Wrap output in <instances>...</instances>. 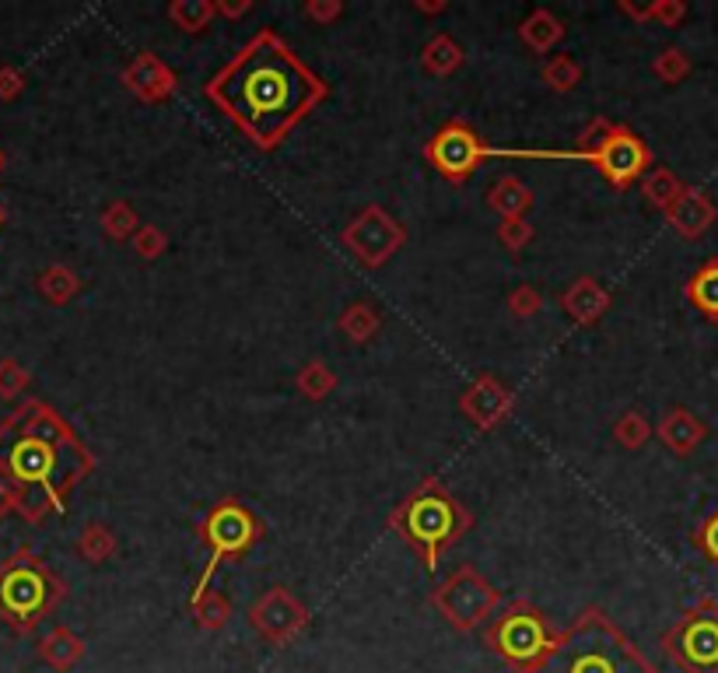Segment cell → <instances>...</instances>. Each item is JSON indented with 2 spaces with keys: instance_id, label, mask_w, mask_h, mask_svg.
<instances>
[{
  "instance_id": "cell-1",
  "label": "cell",
  "mask_w": 718,
  "mask_h": 673,
  "mask_svg": "<svg viewBox=\"0 0 718 673\" xmlns=\"http://www.w3.org/2000/svg\"><path fill=\"white\" fill-rule=\"evenodd\" d=\"M204 95L249 145L274 151L319 102L330 99V84L274 28H260L218 75L207 78Z\"/></svg>"
},
{
  "instance_id": "cell-2",
  "label": "cell",
  "mask_w": 718,
  "mask_h": 673,
  "mask_svg": "<svg viewBox=\"0 0 718 673\" xmlns=\"http://www.w3.org/2000/svg\"><path fill=\"white\" fill-rule=\"evenodd\" d=\"M99 467L70 421L39 397H29L0 421V477L18 494V512L39 526L64 516L70 491Z\"/></svg>"
},
{
  "instance_id": "cell-3",
  "label": "cell",
  "mask_w": 718,
  "mask_h": 673,
  "mask_svg": "<svg viewBox=\"0 0 718 673\" xmlns=\"http://www.w3.org/2000/svg\"><path fill=\"white\" fill-rule=\"evenodd\" d=\"M536 673H659L656 663L609 621L603 607H585L547 652Z\"/></svg>"
},
{
  "instance_id": "cell-4",
  "label": "cell",
  "mask_w": 718,
  "mask_h": 673,
  "mask_svg": "<svg viewBox=\"0 0 718 673\" xmlns=\"http://www.w3.org/2000/svg\"><path fill=\"white\" fill-rule=\"evenodd\" d=\"M474 523H477L474 512L466 509L438 477H424V481L389 512V529L424 561L428 572L438 569L442 555L470 534Z\"/></svg>"
},
{
  "instance_id": "cell-5",
  "label": "cell",
  "mask_w": 718,
  "mask_h": 673,
  "mask_svg": "<svg viewBox=\"0 0 718 673\" xmlns=\"http://www.w3.org/2000/svg\"><path fill=\"white\" fill-rule=\"evenodd\" d=\"M491 158H558V162H589L600 169V175L614 190H631L638 180H645V172L652 169V148L645 145L631 127L609 123L606 116H592L571 151L491 148Z\"/></svg>"
},
{
  "instance_id": "cell-6",
  "label": "cell",
  "mask_w": 718,
  "mask_h": 673,
  "mask_svg": "<svg viewBox=\"0 0 718 673\" xmlns=\"http://www.w3.org/2000/svg\"><path fill=\"white\" fill-rule=\"evenodd\" d=\"M70 586L32 547H18L0 561V621L14 635H32L67 600Z\"/></svg>"
},
{
  "instance_id": "cell-7",
  "label": "cell",
  "mask_w": 718,
  "mask_h": 673,
  "mask_svg": "<svg viewBox=\"0 0 718 673\" xmlns=\"http://www.w3.org/2000/svg\"><path fill=\"white\" fill-rule=\"evenodd\" d=\"M554 642H558V628L526 596L509 600L483 625V646L512 673H536L547 660V652L554 649Z\"/></svg>"
},
{
  "instance_id": "cell-8",
  "label": "cell",
  "mask_w": 718,
  "mask_h": 673,
  "mask_svg": "<svg viewBox=\"0 0 718 673\" xmlns=\"http://www.w3.org/2000/svg\"><path fill=\"white\" fill-rule=\"evenodd\" d=\"M266 537V526L242 499H221L207 509V516L196 523V540L207 547V564L196 579L193 593L210 590V579L225 561H242Z\"/></svg>"
},
{
  "instance_id": "cell-9",
  "label": "cell",
  "mask_w": 718,
  "mask_h": 673,
  "mask_svg": "<svg viewBox=\"0 0 718 673\" xmlns=\"http://www.w3.org/2000/svg\"><path fill=\"white\" fill-rule=\"evenodd\" d=\"M431 607H435L445 625L456 631H474L491 621V614L501 607V593L483 579L474 564H459V569L431 590Z\"/></svg>"
},
{
  "instance_id": "cell-10",
  "label": "cell",
  "mask_w": 718,
  "mask_h": 673,
  "mask_svg": "<svg viewBox=\"0 0 718 673\" xmlns=\"http://www.w3.org/2000/svg\"><path fill=\"white\" fill-rule=\"evenodd\" d=\"M662 649L684 673H718V604L702 596L662 635Z\"/></svg>"
},
{
  "instance_id": "cell-11",
  "label": "cell",
  "mask_w": 718,
  "mask_h": 673,
  "mask_svg": "<svg viewBox=\"0 0 718 673\" xmlns=\"http://www.w3.org/2000/svg\"><path fill=\"white\" fill-rule=\"evenodd\" d=\"M488 158L491 145H483L480 134L463 116L445 119L435 137L424 140V162L453 186H463Z\"/></svg>"
},
{
  "instance_id": "cell-12",
  "label": "cell",
  "mask_w": 718,
  "mask_h": 673,
  "mask_svg": "<svg viewBox=\"0 0 718 673\" xmlns=\"http://www.w3.org/2000/svg\"><path fill=\"white\" fill-rule=\"evenodd\" d=\"M340 242H344V250L357 263H365V267L375 271V267H386V263L407 246V228L400 218H392L386 207L368 204L362 215L344 225Z\"/></svg>"
},
{
  "instance_id": "cell-13",
  "label": "cell",
  "mask_w": 718,
  "mask_h": 673,
  "mask_svg": "<svg viewBox=\"0 0 718 673\" xmlns=\"http://www.w3.org/2000/svg\"><path fill=\"white\" fill-rule=\"evenodd\" d=\"M249 625H253V631L263 642L287 649L295 639H301L305 628H309V607H305L287 586H271L253 600V607H249Z\"/></svg>"
},
{
  "instance_id": "cell-14",
  "label": "cell",
  "mask_w": 718,
  "mask_h": 673,
  "mask_svg": "<svg viewBox=\"0 0 718 673\" xmlns=\"http://www.w3.org/2000/svg\"><path fill=\"white\" fill-rule=\"evenodd\" d=\"M515 411V393L512 389L494 379V376H477L470 386L459 393V414L474 424L477 432H494L498 424H505Z\"/></svg>"
},
{
  "instance_id": "cell-15",
  "label": "cell",
  "mask_w": 718,
  "mask_h": 673,
  "mask_svg": "<svg viewBox=\"0 0 718 673\" xmlns=\"http://www.w3.org/2000/svg\"><path fill=\"white\" fill-rule=\"evenodd\" d=\"M123 88L144 105H158V102H169L175 95V88H179V78H175V70L158 57V53L151 49H140L137 57L123 67V75H119Z\"/></svg>"
},
{
  "instance_id": "cell-16",
  "label": "cell",
  "mask_w": 718,
  "mask_h": 673,
  "mask_svg": "<svg viewBox=\"0 0 718 673\" xmlns=\"http://www.w3.org/2000/svg\"><path fill=\"white\" fill-rule=\"evenodd\" d=\"M718 218V207L705 190L684 186V193L666 207V221L680 239H702Z\"/></svg>"
},
{
  "instance_id": "cell-17",
  "label": "cell",
  "mask_w": 718,
  "mask_h": 673,
  "mask_svg": "<svg viewBox=\"0 0 718 673\" xmlns=\"http://www.w3.org/2000/svg\"><path fill=\"white\" fill-rule=\"evenodd\" d=\"M609 292L600 285L596 277H574L571 285L561 292V309H565V316L571 323H579V327H596L603 316H606V309H609Z\"/></svg>"
},
{
  "instance_id": "cell-18",
  "label": "cell",
  "mask_w": 718,
  "mask_h": 673,
  "mask_svg": "<svg viewBox=\"0 0 718 673\" xmlns=\"http://www.w3.org/2000/svg\"><path fill=\"white\" fill-rule=\"evenodd\" d=\"M656 435L673 456H691L708 438V424L697 414H691L687 407H673V411L659 418Z\"/></svg>"
},
{
  "instance_id": "cell-19",
  "label": "cell",
  "mask_w": 718,
  "mask_h": 673,
  "mask_svg": "<svg viewBox=\"0 0 718 673\" xmlns=\"http://www.w3.org/2000/svg\"><path fill=\"white\" fill-rule=\"evenodd\" d=\"M565 35H568L565 22L547 8H536L518 22V39H523V46L536 53V57H550V53L565 43Z\"/></svg>"
},
{
  "instance_id": "cell-20",
  "label": "cell",
  "mask_w": 718,
  "mask_h": 673,
  "mask_svg": "<svg viewBox=\"0 0 718 673\" xmlns=\"http://www.w3.org/2000/svg\"><path fill=\"white\" fill-rule=\"evenodd\" d=\"M35 652H39V660L49 666V670H57V673H70L81 660H84V639L81 635H75L67 625H57V628H49L39 646H35Z\"/></svg>"
},
{
  "instance_id": "cell-21",
  "label": "cell",
  "mask_w": 718,
  "mask_h": 673,
  "mask_svg": "<svg viewBox=\"0 0 718 673\" xmlns=\"http://www.w3.org/2000/svg\"><path fill=\"white\" fill-rule=\"evenodd\" d=\"M466 64V49L459 46V39L453 32H438L431 35L421 49V67L431 78H453L456 70Z\"/></svg>"
},
{
  "instance_id": "cell-22",
  "label": "cell",
  "mask_w": 718,
  "mask_h": 673,
  "mask_svg": "<svg viewBox=\"0 0 718 673\" xmlns=\"http://www.w3.org/2000/svg\"><path fill=\"white\" fill-rule=\"evenodd\" d=\"M533 190L515 180V175H501V180L488 190V207L498 218H526L533 207Z\"/></svg>"
},
{
  "instance_id": "cell-23",
  "label": "cell",
  "mask_w": 718,
  "mask_h": 673,
  "mask_svg": "<svg viewBox=\"0 0 718 673\" xmlns=\"http://www.w3.org/2000/svg\"><path fill=\"white\" fill-rule=\"evenodd\" d=\"M190 614L201 631H225L231 621V600L221 590L190 593Z\"/></svg>"
},
{
  "instance_id": "cell-24",
  "label": "cell",
  "mask_w": 718,
  "mask_h": 673,
  "mask_svg": "<svg viewBox=\"0 0 718 673\" xmlns=\"http://www.w3.org/2000/svg\"><path fill=\"white\" fill-rule=\"evenodd\" d=\"M35 288H39V295L49 306H67L81 295V277L70 271L67 263H49V267L35 277Z\"/></svg>"
},
{
  "instance_id": "cell-25",
  "label": "cell",
  "mask_w": 718,
  "mask_h": 673,
  "mask_svg": "<svg viewBox=\"0 0 718 673\" xmlns=\"http://www.w3.org/2000/svg\"><path fill=\"white\" fill-rule=\"evenodd\" d=\"M684 295L705 320H718V260H708L705 267H697L691 274V281L684 285Z\"/></svg>"
},
{
  "instance_id": "cell-26",
  "label": "cell",
  "mask_w": 718,
  "mask_h": 673,
  "mask_svg": "<svg viewBox=\"0 0 718 673\" xmlns=\"http://www.w3.org/2000/svg\"><path fill=\"white\" fill-rule=\"evenodd\" d=\"M337 330L344 333L351 344H372L375 333L383 330V316L372 303H351L344 312H340Z\"/></svg>"
},
{
  "instance_id": "cell-27",
  "label": "cell",
  "mask_w": 718,
  "mask_h": 673,
  "mask_svg": "<svg viewBox=\"0 0 718 673\" xmlns=\"http://www.w3.org/2000/svg\"><path fill=\"white\" fill-rule=\"evenodd\" d=\"M119 551V540L113 534V526L105 523H88L81 534H78V544H75V555L88 564H105L113 561Z\"/></svg>"
},
{
  "instance_id": "cell-28",
  "label": "cell",
  "mask_w": 718,
  "mask_h": 673,
  "mask_svg": "<svg viewBox=\"0 0 718 673\" xmlns=\"http://www.w3.org/2000/svg\"><path fill=\"white\" fill-rule=\"evenodd\" d=\"M295 389L305 397V400H327L333 389H337V372L322 362V358H312V362H305L298 368V376H295Z\"/></svg>"
},
{
  "instance_id": "cell-29",
  "label": "cell",
  "mask_w": 718,
  "mask_h": 673,
  "mask_svg": "<svg viewBox=\"0 0 718 673\" xmlns=\"http://www.w3.org/2000/svg\"><path fill=\"white\" fill-rule=\"evenodd\" d=\"M214 18H218L214 14V0H172L169 4V22L186 35L207 32Z\"/></svg>"
},
{
  "instance_id": "cell-30",
  "label": "cell",
  "mask_w": 718,
  "mask_h": 673,
  "mask_svg": "<svg viewBox=\"0 0 718 673\" xmlns=\"http://www.w3.org/2000/svg\"><path fill=\"white\" fill-rule=\"evenodd\" d=\"M684 193V183H680V175L673 169H649L641 180V197L649 201L652 207H659L662 215H666V207Z\"/></svg>"
},
{
  "instance_id": "cell-31",
  "label": "cell",
  "mask_w": 718,
  "mask_h": 673,
  "mask_svg": "<svg viewBox=\"0 0 718 673\" xmlns=\"http://www.w3.org/2000/svg\"><path fill=\"white\" fill-rule=\"evenodd\" d=\"M540 78H544V84L550 88V92L568 95L582 84V64L574 60L571 53H554V57H547Z\"/></svg>"
},
{
  "instance_id": "cell-32",
  "label": "cell",
  "mask_w": 718,
  "mask_h": 673,
  "mask_svg": "<svg viewBox=\"0 0 718 673\" xmlns=\"http://www.w3.org/2000/svg\"><path fill=\"white\" fill-rule=\"evenodd\" d=\"M99 225H102V236L113 239V242H127L134 239V232L140 228V218H137V207L130 201H113L105 204V210L99 215Z\"/></svg>"
},
{
  "instance_id": "cell-33",
  "label": "cell",
  "mask_w": 718,
  "mask_h": 673,
  "mask_svg": "<svg viewBox=\"0 0 718 673\" xmlns=\"http://www.w3.org/2000/svg\"><path fill=\"white\" fill-rule=\"evenodd\" d=\"M652 438V421L645 418L641 411H624L617 421H614V442L620 449H641L645 442Z\"/></svg>"
},
{
  "instance_id": "cell-34",
  "label": "cell",
  "mask_w": 718,
  "mask_h": 673,
  "mask_svg": "<svg viewBox=\"0 0 718 673\" xmlns=\"http://www.w3.org/2000/svg\"><path fill=\"white\" fill-rule=\"evenodd\" d=\"M652 75L662 81V84H680L687 75H691V57L680 46H670L662 49L659 57L652 60Z\"/></svg>"
},
{
  "instance_id": "cell-35",
  "label": "cell",
  "mask_w": 718,
  "mask_h": 673,
  "mask_svg": "<svg viewBox=\"0 0 718 673\" xmlns=\"http://www.w3.org/2000/svg\"><path fill=\"white\" fill-rule=\"evenodd\" d=\"M32 386V372L18 358H0V400H18Z\"/></svg>"
},
{
  "instance_id": "cell-36",
  "label": "cell",
  "mask_w": 718,
  "mask_h": 673,
  "mask_svg": "<svg viewBox=\"0 0 718 673\" xmlns=\"http://www.w3.org/2000/svg\"><path fill=\"white\" fill-rule=\"evenodd\" d=\"M533 239H536V228H533L526 218H501V225H498V242L505 246L509 253H523Z\"/></svg>"
},
{
  "instance_id": "cell-37",
  "label": "cell",
  "mask_w": 718,
  "mask_h": 673,
  "mask_svg": "<svg viewBox=\"0 0 718 673\" xmlns=\"http://www.w3.org/2000/svg\"><path fill=\"white\" fill-rule=\"evenodd\" d=\"M505 306H509V312L515 316V320H536L540 309H544V295H540V288H533V285H518V288L509 292Z\"/></svg>"
},
{
  "instance_id": "cell-38",
  "label": "cell",
  "mask_w": 718,
  "mask_h": 673,
  "mask_svg": "<svg viewBox=\"0 0 718 673\" xmlns=\"http://www.w3.org/2000/svg\"><path fill=\"white\" fill-rule=\"evenodd\" d=\"M130 242H134V253H137L140 260H158L161 253L169 250V236L161 232L158 225H140Z\"/></svg>"
},
{
  "instance_id": "cell-39",
  "label": "cell",
  "mask_w": 718,
  "mask_h": 673,
  "mask_svg": "<svg viewBox=\"0 0 718 673\" xmlns=\"http://www.w3.org/2000/svg\"><path fill=\"white\" fill-rule=\"evenodd\" d=\"M301 18H309L312 25H333L344 18V0H305Z\"/></svg>"
},
{
  "instance_id": "cell-40",
  "label": "cell",
  "mask_w": 718,
  "mask_h": 673,
  "mask_svg": "<svg viewBox=\"0 0 718 673\" xmlns=\"http://www.w3.org/2000/svg\"><path fill=\"white\" fill-rule=\"evenodd\" d=\"M694 547L718 569V509L711 512V516H705V523L694 529Z\"/></svg>"
},
{
  "instance_id": "cell-41",
  "label": "cell",
  "mask_w": 718,
  "mask_h": 673,
  "mask_svg": "<svg viewBox=\"0 0 718 673\" xmlns=\"http://www.w3.org/2000/svg\"><path fill=\"white\" fill-rule=\"evenodd\" d=\"M684 14H687L684 0H652L649 4V22H656L662 28H676L680 22H684Z\"/></svg>"
},
{
  "instance_id": "cell-42",
  "label": "cell",
  "mask_w": 718,
  "mask_h": 673,
  "mask_svg": "<svg viewBox=\"0 0 718 673\" xmlns=\"http://www.w3.org/2000/svg\"><path fill=\"white\" fill-rule=\"evenodd\" d=\"M25 92V75L11 64H0V102H14Z\"/></svg>"
},
{
  "instance_id": "cell-43",
  "label": "cell",
  "mask_w": 718,
  "mask_h": 673,
  "mask_svg": "<svg viewBox=\"0 0 718 673\" xmlns=\"http://www.w3.org/2000/svg\"><path fill=\"white\" fill-rule=\"evenodd\" d=\"M249 11H253V0H214V14L228 18V22H239Z\"/></svg>"
},
{
  "instance_id": "cell-44",
  "label": "cell",
  "mask_w": 718,
  "mask_h": 673,
  "mask_svg": "<svg viewBox=\"0 0 718 673\" xmlns=\"http://www.w3.org/2000/svg\"><path fill=\"white\" fill-rule=\"evenodd\" d=\"M18 512V494H14V488L0 477V520H8V516H14Z\"/></svg>"
},
{
  "instance_id": "cell-45",
  "label": "cell",
  "mask_w": 718,
  "mask_h": 673,
  "mask_svg": "<svg viewBox=\"0 0 718 673\" xmlns=\"http://www.w3.org/2000/svg\"><path fill=\"white\" fill-rule=\"evenodd\" d=\"M617 11L627 14V18H631V22H638V25H641V22H649V8H638V4H631V0H620Z\"/></svg>"
},
{
  "instance_id": "cell-46",
  "label": "cell",
  "mask_w": 718,
  "mask_h": 673,
  "mask_svg": "<svg viewBox=\"0 0 718 673\" xmlns=\"http://www.w3.org/2000/svg\"><path fill=\"white\" fill-rule=\"evenodd\" d=\"M410 8H414L418 14H428V18H431V14H445V11H448L445 0H414V4H410Z\"/></svg>"
},
{
  "instance_id": "cell-47",
  "label": "cell",
  "mask_w": 718,
  "mask_h": 673,
  "mask_svg": "<svg viewBox=\"0 0 718 673\" xmlns=\"http://www.w3.org/2000/svg\"><path fill=\"white\" fill-rule=\"evenodd\" d=\"M4 169H8V151L0 148V175H4Z\"/></svg>"
},
{
  "instance_id": "cell-48",
  "label": "cell",
  "mask_w": 718,
  "mask_h": 673,
  "mask_svg": "<svg viewBox=\"0 0 718 673\" xmlns=\"http://www.w3.org/2000/svg\"><path fill=\"white\" fill-rule=\"evenodd\" d=\"M0 225H4V204H0Z\"/></svg>"
}]
</instances>
